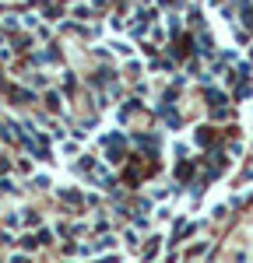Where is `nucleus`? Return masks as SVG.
Wrapping results in <instances>:
<instances>
[{
    "label": "nucleus",
    "instance_id": "1",
    "mask_svg": "<svg viewBox=\"0 0 253 263\" xmlns=\"http://www.w3.org/2000/svg\"><path fill=\"white\" fill-rule=\"evenodd\" d=\"M28 63L35 67V70H49V67H60L63 63V53L57 42H46V46H35L32 53H28Z\"/></svg>",
    "mask_w": 253,
    "mask_h": 263
},
{
    "label": "nucleus",
    "instance_id": "2",
    "mask_svg": "<svg viewBox=\"0 0 253 263\" xmlns=\"http://www.w3.org/2000/svg\"><path fill=\"white\" fill-rule=\"evenodd\" d=\"M155 120H162V126L172 130V134L183 130V112L176 109V102H172V99H162L158 105H155Z\"/></svg>",
    "mask_w": 253,
    "mask_h": 263
},
{
    "label": "nucleus",
    "instance_id": "3",
    "mask_svg": "<svg viewBox=\"0 0 253 263\" xmlns=\"http://www.w3.org/2000/svg\"><path fill=\"white\" fill-rule=\"evenodd\" d=\"M0 88H4V95H7V102H11V105H35V102H39V91H32L28 84L4 81Z\"/></svg>",
    "mask_w": 253,
    "mask_h": 263
},
{
    "label": "nucleus",
    "instance_id": "4",
    "mask_svg": "<svg viewBox=\"0 0 253 263\" xmlns=\"http://www.w3.org/2000/svg\"><path fill=\"white\" fill-rule=\"evenodd\" d=\"M130 144L144 155V158H158V151H162V141H158V134H151V130H144V134H134L130 137Z\"/></svg>",
    "mask_w": 253,
    "mask_h": 263
},
{
    "label": "nucleus",
    "instance_id": "5",
    "mask_svg": "<svg viewBox=\"0 0 253 263\" xmlns=\"http://www.w3.org/2000/svg\"><path fill=\"white\" fill-rule=\"evenodd\" d=\"M201 99H204V105H208V109H214V105H232V102H229V91H225L222 84H204Z\"/></svg>",
    "mask_w": 253,
    "mask_h": 263
},
{
    "label": "nucleus",
    "instance_id": "6",
    "mask_svg": "<svg viewBox=\"0 0 253 263\" xmlns=\"http://www.w3.org/2000/svg\"><path fill=\"white\" fill-rule=\"evenodd\" d=\"M35 46H39V42H35L32 32H18V35H11V49H14V57H28Z\"/></svg>",
    "mask_w": 253,
    "mask_h": 263
},
{
    "label": "nucleus",
    "instance_id": "7",
    "mask_svg": "<svg viewBox=\"0 0 253 263\" xmlns=\"http://www.w3.org/2000/svg\"><path fill=\"white\" fill-rule=\"evenodd\" d=\"M57 197H60V203H67L70 211H84V193H81V190H74V186H60Z\"/></svg>",
    "mask_w": 253,
    "mask_h": 263
},
{
    "label": "nucleus",
    "instance_id": "8",
    "mask_svg": "<svg viewBox=\"0 0 253 263\" xmlns=\"http://www.w3.org/2000/svg\"><path fill=\"white\" fill-rule=\"evenodd\" d=\"M39 102H46V109H49V112H60V116H63V109H67V105H63V102H67V95H63L60 88H46Z\"/></svg>",
    "mask_w": 253,
    "mask_h": 263
},
{
    "label": "nucleus",
    "instance_id": "9",
    "mask_svg": "<svg viewBox=\"0 0 253 263\" xmlns=\"http://www.w3.org/2000/svg\"><path fill=\"white\" fill-rule=\"evenodd\" d=\"M74 21H95L99 14H95V7L88 4V0H70V11H67Z\"/></svg>",
    "mask_w": 253,
    "mask_h": 263
},
{
    "label": "nucleus",
    "instance_id": "10",
    "mask_svg": "<svg viewBox=\"0 0 253 263\" xmlns=\"http://www.w3.org/2000/svg\"><path fill=\"white\" fill-rule=\"evenodd\" d=\"M105 165H123L127 162V141H113V144H105Z\"/></svg>",
    "mask_w": 253,
    "mask_h": 263
},
{
    "label": "nucleus",
    "instance_id": "11",
    "mask_svg": "<svg viewBox=\"0 0 253 263\" xmlns=\"http://www.w3.org/2000/svg\"><path fill=\"white\" fill-rule=\"evenodd\" d=\"M193 144L204 151V147H211V144H218V134H214V126H208V123H201L197 130H193Z\"/></svg>",
    "mask_w": 253,
    "mask_h": 263
},
{
    "label": "nucleus",
    "instance_id": "12",
    "mask_svg": "<svg viewBox=\"0 0 253 263\" xmlns=\"http://www.w3.org/2000/svg\"><path fill=\"white\" fill-rule=\"evenodd\" d=\"M236 21H239V28H243L246 35H253V0H246V4L236 7Z\"/></svg>",
    "mask_w": 253,
    "mask_h": 263
},
{
    "label": "nucleus",
    "instance_id": "13",
    "mask_svg": "<svg viewBox=\"0 0 253 263\" xmlns=\"http://www.w3.org/2000/svg\"><path fill=\"white\" fill-rule=\"evenodd\" d=\"M172 179H176V186H187L193 179V158H179L176 168H172Z\"/></svg>",
    "mask_w": 253,
    "mask_h": 263
},
{
    "label": "nucleus",
    "instance_id": "14",
    "mask_svg": "<svg viewBox=\"0 0 253 263\" xmlns=\"http://www.w3.org/2000/svg\"><path fill=\"white\" fill-rule=\"evenodd\" d=\"M148 70L151 74H172V70H179V63L172 60V57H151L148 60Z\"/></svg>",
    "mask_w": 253,
    "mask_h": 263
},
{
    "label": "nucleus",
    "instance_id": "15",
    "mask_svg": "<svg viewBox=\"0 0 253 263\" xmlns=\"http://www.w3.org/2000/svg\"><path fill=\"white\" fill-rule=\"evenodd\" d=\"M25 84H28L32 91H46V88H53V78H49V70H32V74L25 78Z\"/></svg>",
    "mask_w": 253,
    "mask_h": 263
},
{
    "label": "nucleus",
    "instance_id": "16",
    "mask_svg": "<svg viewBox=\"0 0 253 263\" xmlns=\"http://www.w3.org/2000/svg\"><path fill=\"white\" fill-rule=\"evenodd\" d=\"M183 25H187L190 32H197V28H208V21H204V7H187V14H183Z\"/></svg>",
    "mask_w": 253,
    "mask_h": 263
},
{
    "label": "nucleus",
    "instance_id": "17",
    "mask_svg": "<svg viewBox=\"0 0 253 263\" xmlns=\"http://www.w3.org/2000/svg\"><path fill=\"white\" fill-rule=\"evenodd\" d=\"M18 130H21V123L0 120V141H4V144H18Z\"/></svg>",
    "mask_w": 253,
    "mask_h": 263
},
{
    "label": "nucleus",
    "instance_id": "18",
    "mask_svg": "<svg viewBox=\"0 0 253 263\" xmlns=\"http://www.w3.org/2000/svg\"><path fill=\"white\" fill-rule=\"evenodd\" d=\"M0 32H4L7 39L18 35V32H25V28H21V14H4V18H0Z\"/></svg>",
    "mask_w": 253,
    "mask_h": 263
},
{
    "label": "nucleus",
    "instance_id": "19",
    "mask_svg": "<svg viewBox=\"0 0 253 263\" xmlns=\"http://www.w3.org/2000/svg\"><path fill=\"white\" fill-rule=\"evenodd\" d=\"M166 28H169V35H179V32H187V25H183V14H179V11H169V14H166Z\"/></svg>",
    "mask_w": 253,
    "mask_h": 263
},
{
    "label": "nucleus",
    "instance_id": "20",
    "mask_svg": "<svg viewBox=\"0 0 253 263\" xmlns=\"http://www.w3.org/2000/svg\"><path fill=\"white\" fill-rule=\"evenodd\" d=\"M109 53H113V57H120V60H127V57H134V42L113 39V42H109Z\"/></svg>",
    "mask_w": 253,
    "mask_h": 263
},
{
    "label": "nucleus",
    "instance_id": "21",
    "mask_svg": "<svg viewBox=\"0 0 253 263\" xmlns=\"http://www.w3.org/2000/svg\"><path fill=\"white\" fill-rule=\"evenodd\" d=\"M141 70H144V67H141V60H137V57H127V63H123V74L130 78V81H137V78H141Z\"/></svg>",
    "mask_w": 253,
    "mask_h": 263
},
{
    "label": "nucleus",
    "instance_id": "22",
    "mask_svg": "<svg viewBox=\"0 0 253 263\" xmlns=\"http://www.w3.org/2000/svg\"><path fill=\"white\" fill-rule=\"evenodd\" d=\"M74 88H78V78H74L70 70H60V91H63V95H70Z\"/></svg>",
    "mask_w": 253,
    "mask_h": 263
},
{
    "label": "nucleus",
    "instance_id": "23",
    "mask_svg": "<svg viewBox=\"0 0 253 263\" xmlns=\"http://www.w3.org/2000/svg\"><path fill=\"white\" fill-rule=\"evenodd\" d=\"M28 186H32V190H49L53 182H49V176H46V172H39V176H32V179H28Z\"/></svg>",
    "mask_w": 253,
    "mask_h": 263
},
{
    "label": "nucleus",
    "instance_id": "24",
    "mask_svg": "<svg viewBox=\"0 0 253 263\" xmlns=\"http://www.w3.org/2000/svg\"><path fill=\"white\" fill-rule=\"evenodd\" d=\"M0 193H7V197H14V193H18V186H14V179H11L7 172L0 176Z\"/></svg>",
    "mask_w": 253,
    "mask_h": 263
},
{
    "label": "nucleus",
    "instance_id": "25",
    "mask_svg": "<svg viewBox=\"0 0 253 263\" xmlns=\"http://www.w3.org/2000/svg\"><path fill=\"white\" fill-rule=\"evenodd\" d=\"M35 246H53V232H49V228H39V232H35Z\"/></svg>",
    "mask_w": 253,
    "mask_h": 263
},
{
    "label": "nucleus",
    "instance_id": "26",
    "mask_svg": "<svg viewBox=\"0 0 253 263\" xmlns=\"http://www.w3.org/2000/svg\"><path fill=\"white\" fill-rule=\"evenodd\" d=\"M229 112H232L229 105H214V109H211V120H214V123H225V120H229Z\"/></svg>",
    "mask_w": 253,
    "mask_h": 263
},
{
    "label": "nucleus",
    "instance_id": "27",
    "mask_svg": "<svg viewBox=\"0 0 253 263\" xmlns=\"http://www.w3.org/2000/svg\"><path fill=\"white\" fill-rule=\"evenodd\" d=\"M39 214H35V211H21V224H28V228H39Z\"/></svg>",
    "mask_w": 253,
    "mask_h": 263
},
{
    "label": "nucleus",
    "instance_id": "28",
    "mask_svg": "<svg viewBox=\"0 0 253 263\" xmlns=\"http://www.w3.org/2000/svg\"><path fill=\"white\" fill-rule=\"evenodd\" d=\"M18 246L25 249V253H32V249H39V246H35V235H32V232H28V235H21V239H18Z\"/></svg>",
    "mask_w": 253,
    "mask_h": 263
},
{
    "label": "nucleus",
    "instance_id": "29",
    "mask_svg": "<svg viewBox=\"0 0 253 263\" xmlns=\"http://www.w3.org/2000/svg\"><path fill=\"white\" fill-rule=\"evenodd\" d=\"M158 242H162V239H148V246H144V260H155V256H158Z\"/></svg>",
    "mask_w": 253,
    "mask_h": 263
},
{
    "label": "nucleus",
    "instance_id": "30",
    "mask_svg": "<svg viewBox=\"0 0 253 263\" xmlns=\"http://www.w3.org/2000/svg\"><path fill=\"white\" fill-rule=\"evenodd\" d=\"M113 141H127V134H123V130H109V134H102V147H105V144H113Z\"/></svg>",
    "mask_w": 253,
    "mask_h": 263
},
{
    "label": "nucleus",
    "instance_id": "31",
    "mask_svg": "<svg viewBox=\"0 0 253 263\" xmlns=\"http://www.w3.org/2000/svg\"><path fill=\"white\" fill-rule=\"evenodd\" d=\"M113 246H116V239H113V235H102L99 242H92V249L99 253V249H113Z\"/></svg>",
    "mask_w": 253,
    "mask_h": 263
},
{
    "label": "nucleus",
    "instance_id": "32",
    "mask_svg": "<svg viewBox=\"0 0 253 263\" xmlns=\"http://www.w3.org/2000/svg\"><path fill=\"white\" fill-rule=\"evenodd\" d=\"M21 224V211H11L7 218H4V228H18Z\"/></svg>",
    "mask_w": 253,
    "mask_h": 263
},
{
    "label": "nucleus",
    "instance_id": "33",
    "mask_svg": "<svg viewBox=\"0 0 253 263\" xmlns=\"http://www.w3.org/2000/svg\"><path fill=\"white\" fill-rule=\"evenodd\" d=\"M88 4L95 7V14H99V18H102L105 11H109V0H88Z\"/></svg>",
    "mask_w": 253,
    "mask_h": 263
},
{
    "label": "nucleus",
    "instance_id": "34",
    "mask_svg": "<svg viewBox=\"0 0 253 263\" xmlns=\"http://www.w3.org/2000/svg\"><path fill=\"white\" fill-rule=\"evenodd\" d=\"M123 239H127V246H137V228H130V232H123Z\"/></svg>",
    "mask_w": 253,
    "mask_h": 263
},
{
    "label": "nucleus",
    "instance_id": "35",
    "mask_svg": "<svg viewBox=\"0 0 253 263\" xmlns=\"http://www.w3.org/2000/svg\"><path fill=\"white\" fill-rule=\"evenodd\" d=\"M225 151H229V155H239V151H243V144H239V141H229V147H225Z\"/></svg>",
    "mask_w": 253,
    "mask_h": 263
},
{
    "label": "nucleus",
    "instance_id": "36",
    "mask_svg": "<svg viewBox=\"0 0 253 263\" xmlns=\"http://www.w3.org/2000/svg\"><path fill=\"white\" fill-rule=\"evenodd\" d=\"M11 263H28V256H25V253H18V256H11Z\"/></svg>",
    "mask_w": 253,
    "mask_h": 263
},
{
    "label": "nucleus",
    "instance_id": "37",
    "mask_svg": "<svg viewBox=\"0 0 253 263\" xmlns=\"http://www.w3.org/2000/svg\"><path fill=\"white\" fill-rule=\"evenodd\" d=\"M11 242V235H7V232H0V246H7Z\"/></svg>",
    "mask_w": 253,
    "mask_h": 263
},
{
    "label": "nucleus",
    "instance_id": "38",
    "mask_svg": "<svg viewBox=\"0 0 253 263\" xmlns=\"http://www.w3.org/2000/svg\"><path fill=\"white\" fill-rule=\"evenodd\" d=\"M246 179H253V165H250V172H246Z\"/></svg>",
    "mask_w": 253,
    "mask_h": 263
},
{
    "label": "nucleus",
    "instance_id": "39",
    "mask_svg": "<svg viewBox=\"0 0 253 263\" xmlns=\"http://www.w3.org/2000/svg\"><path fill=\"white\" fill-rule=\"evenodd\" d=\"M137 4H155V0H137Z\"/></svg>",
    "mask_w": 253,
    "mask_h": 263
}]
</instances>
